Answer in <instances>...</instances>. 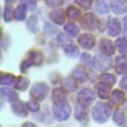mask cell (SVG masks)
Here are the masks:
<instances>
[{
  "label": "cell",
  "instance_id": "6da1fadb",
  "mask_svg": "<svg viewBox=\"0 0 127 127\" xmlns=\"http://www.w3.org/2000/svg\"><path fill=\"white\" fill-rule=\"evenodd\" d=\"M110 114H111V108L107 104L102 103V102H98L92 109L93 118L95 121L99 123H103L107 121Z\"/></svg>",
  "mask_w": 127,
  "mask_h": 127
},
{
  "label": "cell",
  "instance_id": "7a4b0ae2",
  "mask_svg": "<svg viewBox=\"0 0 127 127\" xmlns=\"http://www.w3.org/2000/svg\"><path fill=\"white\" fill-rule=\"evenodd\" d=\"M54 114L58 120H60V121L65 120L70 114V107H69L68 103L65 102V103H62V104H55L54 105Z\"/></svg>",
  "mask_w": 127,
  "mask_h": 127
},
{
  "label": "cell",
  "instance_id": "3957f363",
  "mask_svg": "<svg viewBox=\"0 0 127 127\" xmlns=\"http://www.w3.org/2000/svg\"><path fill=\"white\" fill-rule=\"evenodd\" d=\"M48 91H49V88H48L47 84L41 82V83H36V84L33 86L32 90H31V94H32L36 99L42 100V99H44V98L46 97Z\"/></svg>",
  "mask_w": 127,
  "mask_h": 127
},
{
  "label": "cell",
  "instance_id": "277c9868",
  "mask_svg": "<svg viewBox=\"0 0 127 127\" xmlns=\"http://www.w3.org/2000/svg\"><path fill=\"white\" fill-rule=\"evenodd\" d=\"M94 99H95V93L91 89H83L78 94V101L80 105L85 107L89 105Z\"/></svg>",
  "mask_w": 127,
  "mask_h": 127
},
{
  "label": "cell",
  "instance_id": "5b68a950",
  "mask_svg": "<svg viewBox=\"0 0 127 127\" xmlns=\"http://www.w3.org/2000/svg\"><path fill=\"white\" fill-rule=\"evenodd\" d=\"M12 109H13L14 113H16L19 116H27V114H28L26 105L21 101L14 102L13 105H12Z\"/></svg>",
  "mask_w": 127,
  "mask_h": 127
},
{
  "label": "cell",
  "instance_id": "8992f818",
  "mask_svg": "<svg viewBox=\"0 0 127 127\" xmlns=\"http://www.w3.org/2000/svg\"><path fill=\"white\" fill-rule=\"evenodd\" d=\"M123 100H124V93L118 89L114 90L110 97V103H112V105H118L121 104Z\"/></svg>",
  "mask_w": 127,
  "mask_h": 127
},
{
  "label": "cell",
  "instance_id": "52a82bcc",
  "mask_svg": "<svg viewBox=\"0 0 127 127\" xmlns=\"http://www.w3.org/2000/svg\"><path fill=\"white\" fill-rule=\"evenodd\" d=\"M113 120L119 126H125L127 124V117L122 111H116L113 115Z\"/></svg>",
  "mask_w": 127,
  "mask_h": 127
},
{
  "label": "cell",
  "instance_id": "ba28073f",
  "mask_svg": "<svg viewBox=\"0 0 127 127\" xmlns=\"http://www.w3.org/2000/svg\"><path fill=\"white\" fill-rule=\"evenodd\" d=\"M127 68V59L124 58V57H121V58H118L117 59V66H116V69L118 72H123L125 71Z\"/></svg>",
  "mask_w": 127,
  "mask_h": 127
},
{
  "label": "cell",
  "instance_id": "9c48e42d",
  "mask_svg": "<svg viewBox=\"0 0 127 127\" xmlns=\"http://www.w3.org/2000/svg\"><path fill=\"white\" fill-rule=\"evenodd\" d=\"M74 115H75V117H76L78 120H81V119L85 118V117H86V115H87V112H86V107H85V106H82V105L76 106Z\"/></svg>",
  "mask_w": 127,
  "mask_h": 127
},
{
  "label": "cell",
  "instance_id": "30bf717a",
  "mask_svg": "<svg viewBox=\"0 0 127 127\" xmlns=\"http://www.w3.org/2000/svg\"><path fill=\"white\" fill-rule=\"evenodd\" d=\"M96 87H97V92L100 97L106 98L109 95V87L108 86H105L102 83H100V84H97Z\"/></svg>",
  "mask_w": 127,
  "mask_h": 127
},
{
  "label": "cell",
  "instance_id": "8fae6325",
  "mask_svg": "<svg viewBox=\"0 0 127 127\" xmlns=\"http://www.w3.org/2000/svg\"><path fill=\"white\" fill-rule=\"evenodd\" d=\"M29 85V80L27 78H24V77H19L17 79V82H16V87L18 89H21V90H24L27 88V86Z\"/></svg>",
  "mask_w": 127,
  "mask_h": 127
},
{
  "label": "cell",
  "instance_id": "7c38bea8",
  "mask_svg": "<svg viewBox=\"0 0 127 127\" xmlns=\"http://www.w3.org/2000/svg\"><path fill=\"white\" fill-rule=\"evenodd\" d=\"M88 38H90L89 35H84V36L81 37L80 40H78V42L80 43V45L82 47H84V48H87V49H89L92 46V44H93V40L88 41Z\"/></svg>",
  "mask_w": 127,
  "mask_h": 127
},
{
  "label": "cell",
  "instance_id": "4fadbf2b",
  "mask_svg": "<svg viewBox=\"0 0 127 127\" xmlns=\"http://www.w3.org/2000/svg\"><path fill=\"white\" fill-rule=\"evenodd\" d=\"M101 79H102V81H103V83H107L108 85H111V84H113L114 82H115V78H114V76L113 75H111V74H103L102 76H101Z\"/></svg>",
  "mask_w": 127,
  "mask_h": 127
},
{
  "label": "cell",
  "instance_id": "5bb4252c",
  "mask_svg": "<svg viewBox=\"0 0 127 127\" xmlns=\"http://www.w3.org/2000/svg\"><path fill=\"white\" fill-rule=\"evenodd\" d=\"M117 46L119 47L118 49H119V51H120L121 53L126 52V50H127V44H126V42H125L123 39H121V40H119V41L117 42Z\"/></svg>",
  "mask_w": 127,
  "mask_h": 127
},
{
  "label": "cell",
  "instance_id": "9a60e30c",
  "mask_svg": "<svg viewBox=\"0 0 127 127\" xmlns=\"http://www.w3.org/2000/svg\"><path fill=\"white\" fill-rule=\"evenodd\" d=\"M13 80H14V76H13V75H11V74H6V75L2 78L1 83H2V84H11V83L13 82Z\"/></svg>",
  "mask_w": 127,
  "mask_h": 127
},
{
  "label": "cell",
  "instance_id": "2e32d148",
  "mask_svg": "<svg viewBox=\"0 0 127 127\" xmlns=\"http://www.w3.org/2000/svg\"><path fill=\"white\" fill-rule=\"evenodd\" d=\"M28 108L32 111H38V109L40 108V105L37 103V102H34V101H30L28 103Z\"/></svg>",
  "mask_w": 127,
  "mask_h": 127
},
{
  "label": "cell",
  "instance_id": "e0dca14e",
  "mask_svg": "<svg viewBox=\"0 0 127 127\" xmlns=\"http://www.w3.org/2000/svg\"><path fill=\"white\" fill-rule=\"evenodd\" d=\"M25 8V7H24ZM23 7H19L18 9H17V11H16V17L18 18V19H21V18H23L24 16H25V9H24Z\"/></svg>",
  "mask_w": 127,
  "mask_h": 127
},
{
  "label": "cell",
  "instance_id": "ac0fdd59",
  "mask_svg": "<svg viewBox=\"0 0 127 127\" xmlns=\"http://www.w3.org/2000/svg\"><path fill=\"white\" fill-rule=\"evenodd\" d=\"M120 85H121L122 87H124V88L127 89V77L122 78V80L120 81Z\"/></svg>",
  "mask_w": 127,
  "mask_h": 127
},
{
  "label": "cell",
  "instance_id": "d6986e66",
  "mask_svg": "<svg viewBox=\"0 0 127 127\" xmlns=\"http://www.w3.org/2000/svg\"><path fill=\"white\" fill-rule=\"evenodd\" d=\"M22 127H36V125L34 123H31V122H26L23 124Z\"/></svg>",
  "mask_w": 127,
  "mask_h": 127
},
{
  "label": "cell",
  "instance_id": "ffe728a7",
  "mask_svg": "<svg viewBox=\"0 0 127 127\" xmlns=\"http://www.w3.org/2000/svg\"><path fill=\"white\" fill-rule=\"evenodd\" d=\"M125 107H126V109H127V102H126V105H125Z\"/></svg>",
  "mask_w": 127,
  "mask_h": 127
}]
</instances>
